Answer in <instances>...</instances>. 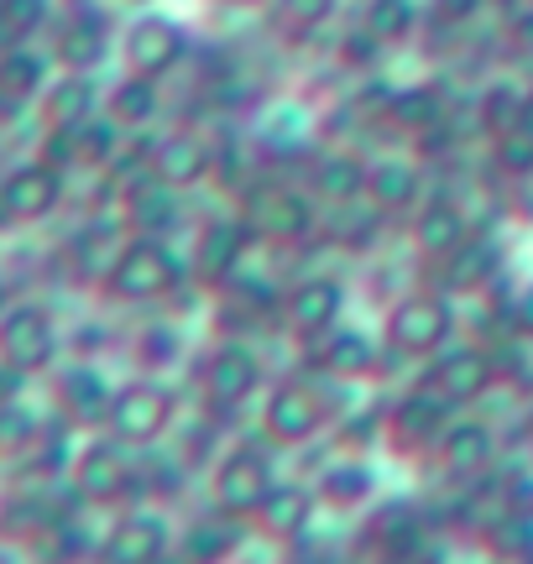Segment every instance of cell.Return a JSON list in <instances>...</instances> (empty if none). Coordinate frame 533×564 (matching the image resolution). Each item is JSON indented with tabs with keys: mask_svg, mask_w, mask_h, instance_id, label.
<instances>
[{
	"mask_svg": "<svg viewBox=\"0 0 533 564\" xmlns=\"http://www.w3.org/2000/svg\"><path fill=\"white\" fill-rule=\"evenodd\" d=\"M53 423H58V413H53V408H37L32 403V392L6 398V403H0V460L6 465L26 460V455L47 440Z\"/></svg>",
	"mask_w": 533,
	"mask_h": 564,
	"instance_id": "obj_32",
	"label": "cell"
},
{
	"mask_svg": "<svg viewBox=\"0 0 533 564\" xmlns=\"http://www.w3.org/2000/svg\"><path fill=\"white\" fill-rule=\"evenodd\" d=\"M523 121L533 126V79H529V95H523Z\"/></svg>",
	"mask_w": 533,
	"mask_h": 564,
	"instance_id": "obj_48",
	"label": "cell"
},
{
	"mask_svg": "<svg viewBox=\"0 0 533 564\" xmlns=\"http://www.w3.org/2000/svg\"><path fill=\"white\" fill-rule=\"evenodd\" d=\"M455 408L434 392V387H413V392H403L398 403L382 413V440L409 460V455H434V444H439V434L450 429Z\"/></svg>",
	"mask_w": 533,
	"mask_h": 564,
	"instance_id": "obj_16",
	"label": "cell"
},
{
	"mask_svg": "<svg viewBox=\"0 0 533 564\" xmlns=\"http://www.w3.org/2000/svg\"><path fill=\"white\" fill-rule=\"evenodd\" d=\"M251 246H257V230L247 225V215H215V220H205L194 246H188V282L199 293H226L230 282L247 272Z\"/></svg>",
	"mask_w": 533,
	"mask_h": 564,
	"instance_id": "obj_8",
	"label": "cell"
},
{
	"mask_svg": "<svg viewBox=\"0 0 533 564\" xmlns=\"http://www.w3.org/2000/svg\"><path fill=\"white\" fill-rule=\"evenodd\" d=\"M100 116H110L126 137H146V131L157 126V116H163V84L142 79V74H121V79H110L105 84Z\"/></svg>",
	"mask_w": 533,
	"mask_h": 564,
	"instance_id": "obj_28",
	"label": "cell"
},
{
	"mask_svg": "<svg viewBox=\"0 0 533 564\" xmlns=\"http://www.w3.org/2000/svg\"><path fill=\"white\" fill-rule=\"evenodd\" d=\"M152 178H163L167 188H178V194H194V188H205L215 173H220V147L205 137V131H194V126H178V131H163V137H152Z\"/></svg>",
	"mask_w": 533,
	"mask_h": 564,
	"instance_id": "obj_18",
	"label": "cell"
},
{
	"mask_svg": "<svg viewBox=\"0 0 533 564\" xmlns=\"http://www.w3.org/2000/svg\"><path fill=\"white\" fill-rule=\"evenodd\" d=\"M523 95H529V84L518 79H492L481 84V95H476V126L497 137V131H508V126L523 121Z\"/></svg>",
	"mask_w": 533,
	"mask_h": 564,
	"instance_id": "obj_37",
	"label": "cell"
},
{
	"mask_svg": "<svg viewBox=\"0 0 533 564\" xmlns=\"http://www.w3.org/2000/svg\"><path fill=\"white\" fill-rule=\"evenodd\" d=\"M131 361H137V371H146V377H157V371H167V366L184 361V329L173 319H146L137 324V335H131Z\"/></svg>",
	"mask_w": 533,
	"mask_h": 564,
	"instance_id": "obj_35",
	"label": "cell"
},
{
	"mask_svg": "<svg viewBox=\"0 0 533 564\" xmlns=\"http://www.w3.org/2000/svg\"><path fill=\"white\" fill-rule=\"evenodd\" d=\"M0 194H6V209H11V225L32 230V225H47L68 204V173L53 167L47 158L11 162L0 173Z\"/></svg>",
	"mask_w": 533,
	"mask_h": 564,
	"instance_id": "obj_15",
	"label": "cell"
},
{
	"mask_svg": "<svg viewBox=\"0 0 533 564\" xmlns=\"http://www.w3.org/2000/svg\"><path fill=\"white\" fill-rule=\"evenodd\" d=\"M68 491L79 497L89 512H121V507L146 502L142 491V465H137V449L121 444L116 434H84L74 444V460H68Z\"/></svg>",
	"mask_w": 533,
	"mask_h": 564,
	"instance_id": "obj_2",
	"label": "cell"
},
{
	"mask_svg": "<svg viewBox=\"0 0 533 564\" xmlns=\"http://www.w3.org/2000/svg\"><path fill=\"white\" fill-rule=\"evenodd\" d=\"M110 6H131V11H146L152 0H110Z\"/></svg>",
	"mask_w": 533,
	"mask_h": 564,
	"instance_id": "obj_50",
	"label": "cell"
},
{
	"mask_svg": "<svg viewBox=\"0 0 533 564\" xmlns=\"http://www.w3.org/2000/svg\"><path fill=\"white\" fill-rule=\"evenodd\" d=\"M508 42H513L518 53H533V6H523V11L508 17Z\"/></svg>",
	"mask_w": 533,
	"mask_h": 564,
	"instance_id": "obj_43",
	"label": "cell"
},
{
	"mask_svg": "<svg viewBox=\"0 0 533 564\" xmlns=\"http://www.w3.org/2000/svg\"><path fill=\"white\" fill-rule=\"evenodd\" d=\"M508 314H513V335H518V340L533 345V288H523V293H518V303L508 308Z\"/></svg>",
	"mask_w": 533,
	"mask_h": 564,
	"instance_id": "obj_44",
	"label": "cell"
},
{
	"mask_svg": "<svg viewBox=\"0 0 533 564\" xmlns=\"http://www.w3.org/2000/svg\"><path fill=\"white\" fill-rule=\"evenodd\" d=\"M382 58V42L371 37L367 26H356V32H346L340 37V63L346 68H361V74H371V63Z\"/></svg>",
	"mask_w": 533,
	"mask_h": 564,
	"instance_id": "obj_41",
	"label": "cell"
},
{
	"mask_svg": "<svg viewBox=\"0 0 533 564\" xmlns=\"http://www.w3.org/2000/svg\"><path fill=\"white\" fill-rule=\"evenodd\" d=\"M492 141V167H497V178H508V183H529L533 178V126L529 121H518L508 126V131H497Z\"/></svg>",
	"mask_w": 533,
	"mask_h": 564,
	"instance_id": "obj_40",
	"label": "cell"
},
{
	"mask_svg": "<svg viewBox=\"0 0 533 564\" xmlns=\"http://www.w3.org/2000/svg\"><path fill=\"white\" fill-rule=\"evenodd\" d=\"M116 215H121V225L131 236H163L167 241L184 225V194L146 173V178L126 183L121 194H116Z\"/></svg>",
	"mask_w": 533,
	"mask_h": 564,
	"instance_id": "obj_22",
	"label": "cell"
},
{
	"mask_svg": "<svg viewBox=\"0 0 533 564\" xmlns=\"http://www.w3.org/2000/svg\"><path fill=\"white\" fill-rule=\"evenodd\" d=\"M241 549V518H194V523L178 533V564H230Z\"/></svg>",
	"mask_w": 533,
	"mask_h": 564,
	"instance_id": "obj_34",
	"label": "cell"
},
{
	"mask_svg": "<svg viewBox=\"0 0 533 564\" xmlns=\"http://www.w3.org/2000/svg\"><path fill=\"white\" fill-rule=\"evenodd\" d=\"M439 267V293H450V299H471V293H487L497 282V272H502V246L492 241V236H466V241L455 246Z\"/></svg>",
	"mask_w": 533,
	"mask_h": 564,
	"instance_id": "obj_25",
	"label": "cell"
},
{
	"mask_svg": "<svg viewBox=\"0 0 533 564\" xmlns=\"http://www.w3.org/2000/svg\"><path fill=\"white\" fill-rule=\"evenodd\" d=\"M0 230H17V225H11V209H6V194H0Z\"/></svg>",
	"mask_w": 533,
	"mask_h": 564,
	"instance_id": "obj_49",
	"label": "cell"
},
{
	"mask_svg": "<svg viewBox=\"0 0 533 564\" xmlns=\"http://www.w3.org/2000/svg\"><path fill=\"white\" fill-rule=\"evenodd\" d=\"M361 26H367L382 47H403V42H413V32H418V6H413V0H367V6H361Z\"/></svg>",
	"mask_w": 533,
	"mask_h": 564,
	"instance_id": "obj_39",
	"label": "cell"
},
{
	"mask_svg": "<svg viewBox=\"0 0 533 564\" xmlns=\"http://www.w3.org/2000/svg\"><path fill=\"white\" fill-rule=\"evenodd\" d=\"M424 194V162L418 158H377L367 178V204L382 215H413Z\"/></svg>",
	"mask_w": 533,
	"mask_h": 564,
	"instance_id": "obj_29",
	"label": "cell"
},
{
	"mask_svg": "<svg viewBox=\"0 0 533 564\" xmlns=\"http://www.w3.org/2000/svg\"><path fill=\"white\" fill-rule=\"evenodd\" d=\"M63 350V319L47 299H17L0 314V366L26 382H47L58 371Z\"/></svg>",
	"mask_w": 533,
	"mask_h": 564,
	"instance_id": "obj_3",
	"label": "cell"
},
{
	"mask_svg": "<svg viewBox=\"0 0 533 564\" xmlns=\"http://www.w3.org/2000/svg\"><path fill=\"white\" fill-rule=\"evenodd\" d=\"M100 100H105V84L95 74H53L47 89L37 95V126H84L89 116H100Z\"/></svg>",
	"mask_w": 533,
	"mask_h": 564,
	"instance_id": "obj_26",
	"label": "cell"
},
{
	"mask_svg": "<svg viewBox=\"0 0 533 564\" xmlns=\"http://www.w3.org/2000/svg\"><path fill=\"white\" fill-rule=\"evenodd\" d=\"M346 314V282L335 272H308L283 293V324L298 345L325 340L329 329Z\"/></svg>",
	"mask_w": 533,
	"mask_h": 564,
	"instance_id": "obj_19",
	"label": "cell"
},
{
	"mask_svg": "<svg viewBox=\"0 0 533 564\" xmlns=\"http://www.w3.org/2000/svg\"><path fill=\"white\" fill-rule=\"evenodd\" d=\"M257 387H262V356H257L241 335H220V340L205 350V361L194 366V392H199V403H205L209 419L236 413Z\"/></svg>",
	"mask_w": 533,
	"mask_h": 564,
	"instance_id": "obj_7",
	"label": "cell"
},
{
	"mask_svg": "<svg viewBox=\"0 0 533 564\" xmlns=\"http://www.w3.org/2000/svg\"><path fill=\"white\" fill-rule=\"evenodd\" d=\"M11 303H17V288H11V278H6V272H0V314H6Z\"/></svg>",
	"mask_w": 533,
	"mask_h": 564,
	"instance_id": "obj_47",
	"label": "cell"
},
{
	"mask_svg": "<svg viewBox=\"0 0 533 564\" xmlns=\"http://www.w3.org/2000/svg\"><path fill=\"white\" fill-rule=\"evenodd\" d=\"M367 178H371L367 158H356L350 147H325L314 158V167H308V194L325 209H350V204H367Z\"/></svg>",
	"mask_w": 533,
	"mask_h": 564,
	"instance_id": "obj_24",
	"label": "cell"
},
{
	"mask_svg": "<svg viewBox=\"0 0 533 564\" xmlns=\"http://www.w3.org/2000/svg\"><path fill=\"white\" fill-rule=\"evenodd\" d=\"M272 486H278L272 460H266V449H257V444H230L226 455L209 465V502H215V512L241 518V523L262 507V497Z\"/></svg>",
	"mask_w": 533,
	"mask_h": 564,
	"instance_id": "obj_13",
	"label": "cell"
},
{
	"mask_svg": "<svg viewBox=\"0 0 533 564\" xmlns=\"http://www.w3.org/2000/svg\"><path fill=\"white\" fill-rule=\"evenodd\" d=\"M116 26L105 17V6H79V11H58V21L47 26V58L63 74H100L105 63L116 58Z\"/></svg>",
	"mask_w": 533,
	"mask_h": 564,
	"instance_id": "obj_10",
	"label": "cell"
},
{
	"mask_svg": "<svg viewBox=\"0 0 533 564\" xmlns=\"http://www.w3.org/2000/svg\"><path fill=\"white\" fill-rule=\"evenodd\" d=\"M314 491H319V507H329V512H361L377 497V470L361 455H340L314 476Z\"/></svg>",
	"mask_w": 533,
	"mask_h": 564,
	"instance_id": "obj_33",
	"label": "cell"
},
{
	"mask_svg": "<svg viewBox=\"0 0 533 564\" xmlns=\"http://www.w3.org/2000/svg\"><path fill=\"white\" fill-rule=\"evenodd\" d=\"M340 11V0H272L266 6V21H272V32L287 42H304L314 37L319 26H329Z\"/></svg>",
	"mask_w": 533,
	"mask_h": 564,
	"instance_id": "obj_36",
	"label": "cell"
},
{
	"mask_svg": "<svg viewBox=\"0 0 533 564\" xmlns=\"http://www.w3.org/2000/svg\"><path fill=\"white\" fill-rule=\"evenodd\" d=\"M434 465H439V476L445 481H476V476H487L497 460V429L487 419H450V429L439 434L434 444Z\"/></svg>",
	"mask_w": 533,
	"mask_h": 564,
	"instance_id": "obj_21",
	"label": "cell"
},
{
	"mask_svg": "<svg viewBox=\"0 0 533 564\" xmlns=\"http://www.w3.org/2000/svg\"><path fill=\"white\" fill-rule=\"evenodd\" d=\"M0 564H32V554L21 544H6V539H0Z\"/></svg>",
	"mask_w": 533,
	"mask_h": 564,
	"instance_id": "obj_45",
	"label": "cell"
},
{
	"mask_svg": "<svg viewBox=\"0 0 533 564\" xmlns=\"http://www.w3.org/2000/svg\"><path fill=\"white\" fill-rule=\"evenodd\" d=\"M257 423H262L266 444L298 449V444H314L335 423V403H329V392L314 377H283V382L266 387Z\"/></svg>",
	"mask_w": 533,
	"mask_h": 564,
	"instance_id": "obj_5",
	"label": "cell"
},
{
	"mask_svg": "<svg viewBox=\"0 0 533 564\" xmlns=\"http://www.w3.org/2000/svg\"><path fill=\"white\" fill-rule=\"evenodd\" d=\"M314 518H319V491L308 481H278L262 497V507L251 512L257 533L272 539V544H298V539H308Z\"/></svg>",
	"mask_w": 533,
	"mask_h": 564,
	"instance_id": "obj_23",
	"label": "cell"
},
{
	"mask_svg": "<svg viewBox=\"0 0 533 564\" xmlns=\"http://www.w3.org/2000/svg\"><path fill=\"white\" fill-rule=\"evenodd\" d=\"M110 398H116V382L100 371V361L74 356V361H58V371L47 377V408H53L74 434H95V429H105Z\"/></svg>",
	"mask_w": 533,
	"mask_h": 564,
	"instance_id": "obj_12",
	"label": "cell"
},
{
	"mask_svg": "<svg viewBox=\"0 0 533 564\" xmlns=\"http://www.w3.org/2000/svg\"><path fill=\"white\" fill-rule=\"evenodd\" d=\"M487 11V0H429V21L434 26H445V32H460V26H471L476 17Z\"/></svg>",
	"mask_w": 533,
	"mask_h": 564,
	"instance_id": "obj_42",
	"label": "cell"
},
{
	"mask_svg": "<svg viewBox=\"0 0 533 564\" xmlns=\"http://www.w3.org/2000/svg\"><path fill=\"white\" fill-rule=\"evenodd\" d=\"M388 126L409 141V147H413V141H424L429 131H439V126H450L445 89H439V84H398L392 110H388Z\"/></svg>",
	"mask_w": 533,
	"mask_h": 564,
	"instance_id": "obj_31",
	"label": "cell"
},
{
	"mask_svg": "<svg viewBox=\"0 0 533 564\" xmlns=\"http://www.w3.org/2000/svg\"><path fill=\"white\" fill-rule=\"evenodd\" d=\"M173 554V523L157 507H121L95 544V564H163Z\"/></svg>",
	"mask_w": 533,
	"mask_h": 564,
	"instance_id": "obj_14",
	"label": "cell"
},
{
	"mask_svg": "<svg viewBox=\"0 0 533 564\" xmlns=\"http://www.w3.org/2000/svg\"><path fill=\"white\" fill-rule=\"evenodd\" d=\"M184 288H188V262L163 236H126V246L116 251V262H110V272L100 278L95 293L110 308H152V303H167Z\"/></svg>",
	"mask_w": 533,
	"mask_h": 564,
	"instance_id": "obj_1",
	"label": "cell"
},
{
	"mask_svg": "<svg viewBox=\"0 0 533 564\" xmlns=\"http://www.w3.org/2000/svg\"><path fill=\"white\" fill-rule=\"evenodd\" d=\"M220 6H226V11H266L272 0H220Z\"/></svg>",
	"mask_w": 533,
	"mask_h": 564,
	"instance_id": "obj_46",
	"label": "cell"
},
{
	"mask_svg": "<svg viewBox=\"0 0 533 564\" xmlns=\"http://www.w3.org/2000/svg\"><path fill=\"white\" fill-rule=\"evenodd\" d=\"M0 465H6V460H0Z\"/></svg>",
	"mask_w": 533,
	"mask_h": 564,
	"instance_id": "obj_51",
	"label": "cell"
},
{
	"mask_svg": "<svg viewBox=\"0 0 533 564\" xmlns=\"http://www.w3.org/2000/svg\"><path fill=\"white\" fill-rule=\"evenodd\" d=\"M58 21V0H0V47L37 42Z\"/></svg>",
	"mask_w": 533,
	"mask_h": 564,
	"instance_id": "obj_38",
	"label": "cell"
},
{
	"mask_svg": "<svg viewBox=\"0 0 533 564\" xmlns=\"http://www.w3.org/2000/svg\"><path fill=\"white\" fill-rule=\"evenodd\" d=\"M455 335V303L439 288H409L382 314V345L398 361H434Z\"/></svg>",
	"mask_w": 533,
	"mask_h": 564,
	"instance_id": "obj_4",
	"label": "cell"
},
{
	"mask_svg": "<svg viewBox=\"0 0 533 564\" xmlns=\"http://www.w3.org/2000/svg\"><path fill=\"white\" fill-rule=\"evenodd\" d=\"M53 74L58 68H53L42 42H11V47H0V100L11 105V110H32Z\"/></svg>",
	"mask_w": 533,
	"mask_h": 564,
	"instance_id": "obj_27",
	"label": "cell"
},
{
	"mask_svg": "<svg viewBox=\"0 0 533 564\" xmlns=\"http://www.w3.org/2000/svg\"><path fill=\"white\" fill-rule=\"evenodd\" d=\"M497 382H502V366H497V350H487V345H445L424 377V387H434L450 408L481 403Z\"/></svg>",
	"mask_w": 533,
	"mask_h": 564,
	"instance_id": "obj_17",
	"label": "cell"
},
{
	"mask_svg": "<svg viewBox=\"0 0 533 564\" xmlns=\"http://www.w3.org/2000/svg\"><path fill=\"white\" fill-rule=\"evenodd\" d=\"M304 350L325 382H371L388 361V345L371 340L367 329H350V324H335L325 340L304 345Z\"/></svg>",
	"mask_w": 533,
	"mask_h": 564,
	"instance_id": "obj_20",
	"label": "cell"
},
{
	"mask_svg": "<svg viewBox=\"0 0 533 564\" xmlns=\"http://www.w3.org/2000/svg\"><path fill=\"white\" fill-rule=\"evenodd\" d=\"M116 58H121L126 74H142V79H157L163 84L178 63L188 58V32L178 26L173 17L163 11H137V17L121 26V37H116Z\"/></svg>",
	"mask_w": 533,
	"mask_h": 564,
	"instance_id": "obj_11",
	"label": "cell"
},
{
	"mask_svg": "<svg viewBox=\"0 0 533 564\" xmlns=\"http://www.w3.org/2000/svg\"><path fill=\"white\" fill-rule=\"evenodd\" d=\"M319 209L325 204L308 194V183H262L247 194V225L257 230V241L266 246H298L319 230Z\"/></svg>",
	"mask_w": 533,
	"mask_h": 564,
	"instance_id": "obj_9",
	"label": "cell"
},
{
	"mask_svg": "<svg viewBox=\"0 0 533 564\" xmlns=\"http://www.w3.org/2000/svg\"><path fill=\"white\" fill-rule=\"evenodd\" d=\"M173 429H178V392L173 387L146 377V371L116 382V398H110V413H105V434H116L131 449H152Z\"/></svg>",
	"mask_w": 533,
	"mask_h": 564,
	"instance_id": "obj_6",
	"label": "cell"
},
{
	"mask_svg": "<svg viewBox=\"0 0 533 564\" xmlns=\"http://www.w3.org/2000/svg\"><path fill=\"white\" fill-rule=\"evenodd\" d=\"M466 236H471V215H466L460 199H450V194H434V199H424L413 209V246H418V257L445 262Z\"/></svg>",
	"mask_w": 533,
	"mask_h": 564,
	"instance_id": "obj_30",
	"label": "cell"
}]
</instances>
